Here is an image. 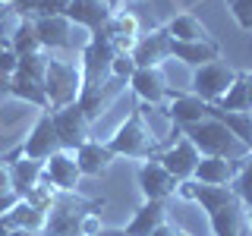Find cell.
<instances>
[{
	"mask_svg": "<svg viewBox=\"0 0 252 236\" xmlns=\"http://www.w3.org/2000/svg\"><path fill=\"white\" fill-rule=\"evenodd\" d=\"M177 192L183 199L195 202L208 214V224H211V233L215 236H240L243 202L236 199V192L230 186H202L195 179H186V183L177 186Z\"/></svg>",
	"mask_w": 252,
	"mask_h": 236,
	"instance_id": "cell-1",
	"label": "cell"
},
{
	"mask_svg": "<svg viewBox=\"0 0 252 236\" xmlns=\"http://www.w3.org/2000/svg\"><path fill=\"white\" fill-rule=\"evenodd\" d=\"M107 148L117 157H129V161H145V157H155L158 151V139L155 132L145 126V117H142V107H132L129 117L117 126V132L107 139Z\"/></svg>",
	"mask_w": 252,
	"mask_h": 236,
	"instance_id": "cell-2",
	"label": "cell"
},
{
	"mask_svg": "<svg viewBox=\"0 0 252 236\" xmlns=\"http://www.w3.org/2000/svg\"><path fill=\"white\" fill-rule=\"evenodd\" d=\"M117 57V44L110 41L104 29L92 31L85 47L79 51V73H82V94L94 91L110 79V63Z\"/></svg>",
	"mask_w": 252,
	"mask_h": 236,
	"instance_id": "cell-3",
	"label": "cell"
},
{
	"mask_svg": "<svg viewBox=\"0 0 252 236\" xmlns=\"http://www.w3.org/2000/svg\"><path fill=\"white\" fill-rule=\"evenodd\" d=\"M44 94L47 107L60 110L79 101L82 94V73H79V60H63L57 54H47V73H44Z\"/></svg>",
	"mask_w": 252,
	"mask_h": 236,
	"instance_id": "cell-4",
	"label": "cell"
},
{
	"mask_svg": "<svg viewBox=\"0 0 252 236\" xmlns=\"http://www.w3.org/2000/svg\"><path fill=\"white\" fill-rule=\"evenodd\" d=\"M183 136L199 148L202 157H233L236 151H246V148L233 139V132L227 129L224 123L211 120V117H205V120L195 123V126H186Z\"/></svg>",
	"mask_w": 252,
	"mask_h": 236,
	"instance_id": "cell-5",
	"label": "cell"
},
{
	"mask_svg": "<svg viewBox=\"0 0 252 236\" xmlns=\"http://www.w3.org/2000/svg\"><path fill=\"white\" fill-rule=\"evenodd\" d=\"M104 199H94V202H85L79 199L76 192H60L54 208L47 211V224H44V233L47 236H69V233H79V224L82 217L89 214L92 208H101Z\"/></svg>",
	"mask_w": 252,
	"mask_h": 236,
	"instance_id": "cell-6",
	"label": "cell"
},
{
	"mask_svg": "<svg viewBox=\"0 0 252 236\" xmlns=\"http://www.w3.org/2000/svg\"><path fill=\"white\" fill-rule=\"evenodd\" d=\"M63 151L60 148V139H57V129H54V120H51V110H41L38 114L35 126L29 129V136L19 142V145L10 151V157H29V161H47L51 154Z\"/></svg>",
	"mask_w": 252,
	"mask_h": 236,
	"instance_id": "cell-7",
	"label": "cell"
},
{
	"mask_svg": "<svg viewBox=\"0 0 252 236\" xmlns=\"http://www.w3.org/2000/svg\"><path fill=\"white\" fill-rule=\"evenodd\" d=\"M35 22V35L38 41H41L44 54H57V51H82V41H76V35L82 29H76L73 22L66 19V16H41V19H32Z\"/></svg>",
	"mask_w": 252,
	"mask_h": 236,
	"instance_id": "cell-8",
	"label": "cell"
},
{
	"mask_svg": "<svg viewBox=\"0 0 252 236\" xmlns=\"http://www.w3.org/2000/svg\"><path fill=\"white\" fill-rule=\"evenodd\" d=\"M173 136H177V139L158 154V161L164 164V170H167L177 183H186V179H192V173H195V167H199L202 154H199V148L183 136L180 126H173Z\"/></svg>",
	"mask_w": 252,
	"mask_h": 236,
	"instance_id": "cell-9",
	"label": "cell"
},
{
	"mask_svg": "<svg viewBox=\"0 0 252 236\" xmlns=\"http://www.w3.org/2000/svg\"><path fill=\"white\" fill-rule=\"evenodd\" d=\"M51 120H54V129H57V139H60V148L63 151H76L79 145L92 139V123L85 117V110L76 104L69 107H60V110H51Z\"/></svg>",
	"mask_w": 252,
	"mask_h": 236,
	"instance_id": "cell-10",
	"label": "cell"
},
{
	"mask_svg": "<svg viewBox=\"0 0 252 236\" xmlns=\"http://www.w3.org/2000/svg\"><path fill=\"white\" fill-rule=\"evenodd\" d=\"M233 79H236V69H230L220 60H211L205 66L192 69V94H199L205 104H218L233 85Z\"/></svg>",
	"mask_w": 252,
	"mask_h": 236,
	"instance_id": "cell-11",
	"label": "cell"
},
{
	"mask_svg": "<svg viewBox=\"0 0 252 236\" xmlns=\"http://www.w3.org/2000/svg\"><path fill=\"white\" fill-rule=\"evenodd\" d=\"M136 179H139V189H142V199L145 202H167L173 192H177V179L164 170V164L155 157H145L136 170Z\"/></svg>",
	"mask_w": 252,
	"mask_h": 236,
	"instance_id": "cell-12",
	"label": "cell"
},
{
	"mask_svg": "<svg viewBox=\"0 0 252 236\" xmlns=\"http://www.w3.org/2000/svg\"><path fill=\"white\" fill-rule=\"evenodd\" d=\"M170 41H173L170 31L164 26H155L152 31H142L129 54L139 69H152V66H161L164 60H170Z\"/></svg>",
	"mask_w": 252,
	"mask_h": 236,
	"instance_id": "cell-13",
	"label": "cell"
},
{
	"mask_svg": "<svg viewBox=\"0 0 252 236\" xmlns=\"http://www.w3.org/2000/svg\"><path fill=\"white\" fill-rule=\"evenodd\" d=\"M41 179L51 183L57 192H76L82 173H79V164H76L73 151H57V154L47 157L44 167H41Z\"/></svg>",
	"mask_w": 252,
	"mask_h": 236,
	"instance_id": "cell-14",
	"label": "cell"
},
{
	"mask_svg": "<svg viewBox=\"0 0 252 236\" xmlns=\"http://www.w3.org/2000/svg\"><path fill=\"white\" fill-rule=\"evenodd\" d=\"M129 88H132V94H136L139 101H145V104H158V107H164L173 98V91L167 88V79H164L161 66L136 69L132 79H129Z\"/></svg>",
	"mask_w": 252,
	"mask_h": 236,
	"instance_id": "cell-15",
	"label": "cell"
},
{
	"mask_svg": "<svg viewBox=\"0 0 252 236\" xmlns=\"http://www.w3.org/2000/svg\"><path fill=\"white\" fill-rule=\"evenodd\" d=\"M164 114H167V120L173 126H180V129H186V126H195L202 123L205 117H208V104L199 98V94H183V91H173V98L164 104Z\"/></svg>",
	"mask_w": 252,
	"mask_h": 236,
	"instance_id": "cell-16",
	"label": "cell"
},
{
	"mask_svg": "<svg viewBox=\"0 0 252 236\" xmlns=\"http://www.w3.org/2000/svg\"><path fill=\"white\" fill-rule=\"evenodd\" d=\"M73 157L79 164V173H82V177H92V179L104 177L110 170V164L117 161V154L107 148V142H98V139H89L85 145H79L73 151Z\"/></svg>",
	"mask_w": 252,
	"mask_h": 236,
	"instance_id": "cell-17",
	"label": "cell"
},
{
	"mask_svg": "<svg viewBox=\"0 0 252 236\" xmlns=\"http://www.w3.org/2000/svg\"><path fill=\"white\" fill-rule=\"evenodd\" d=\"M110 6L104 3V0H69V10H66V19L73 22L76 29H82V31H98V29H104L107 26V19H110Z\"/></svg>",
	"mask_w": 252,
	"mask_h": 236,
	"instance_id": "cell-18",
	"label": "cell"
},
{
	"mask_svg": "<svg viewBox=\"0 0 252 236\" xmlns=\"http://www.w3.org/2000/svg\"><path fill=\"white\" fill-rule=\"evenodd\" d=\"M104 31L110 35V41L117 44V51H132L142 35V26H139V16L132 10H114L107 19Z\"/></svg>",
	"mask_w": 252,
	"mask_h": 236,
	"instance_id": "cell-19",
	"label": "cell"
},
{
	"mask_svg": "<svg viewBox=\"0 0 252 236\" xmlns=\"http://www.w3.org/2000/svg\"><path fill=\"white\" fill-rule=\"evenodd\" d=\"M129 82H123V79H117V76H110L101 88H94V91H85V94H79V107L85 110V117H89V123H94L98 117H104L107 114V107L114 104V98L120 94L123 88Z\"/></svg>",
	"mask_w": 252,
	"mask_h": 236,
	"instance_id": "cell-20",
	"label": "cell"
},
{
	"mask_svg": "<svg viewBox=\"0 0 252 236\" xmlns=\"http://www.w3.org/2000/svg\"><path fill=\"white\" fill-rule=\"evenodd\" d=\"M170 57L199 69L211 60H220V47L218 41H170Z\"/></svg>",
	"mask_w": 252,
	"mask_h": 236,
	"instance_id": "cell-21",
	"label": "cell"
},
{
	"mask_svg": "<svg viewBox=\"0 0 252 236\" xmlns=\"http://www.w3.org/2000/svg\"><path fill=\"white\" fill-rule=\"evenodd\" d=\"M236 167L240 164L230 161V157H202L195 173H192V179L202 186H230L233 177H236Z\"/></svg>",
	"mask_w": 252,
	"mask_h": 236,
	"instance_id": "cell-22",
	"label": "cell"
},
{
	"mask_svg": "<svg viewBox=\"0 0 252 236\" xmlns=\"http://www.w3.org/2000/svg\"><path fill=\"white\" fill-rule=\"evenodd\" d=\"M208 117L218 123H224L233 132V139L240 142L246 151H252V110H220L218 104H208Z\"/></svg>",
	"mask_w": 252,
	"mask_h": 236,
	"instance_id": "cell-23",
	"label": "cell"
},
{
	"mask_svg": "<svg viewBox=\"0 0 252 236\" xmlns=\"http://www.w3.org/2000/svg\"><path fill=\"white\" fill-rule=\"evenodd\" d=\"M161 224H167V202H142L136 208V214L126 224L129 236H152V230H158Z\"/></svg>",
	"mask_w": 252,
	"mask_h": 236,
	"instance_id": "cell-24",
	"label": "cell"
},
{
	"mask_svg": "<svg viewBox=\"0 0 252 236\" xmlns=\"http://www.w3.org/2000/svg\"><path fill=\"white\" fill-rule=\"evenodd\" d=\"M164 29L170 31L173 41H211L208 29L202 26V19L195 13H177Z\"/></svg>",
	"mask_w": 252,
	"mask_h": 236,
	"instance_id": "cell-25",
	"label": "cell"
},
{
	"mask_svg": "<svg viewBox=\"0 0 252 236\" xmlns=\"http://www.w3.org/2000/svg\"><path fill=\"white\" fill-rule=\"evenodd\" d=\"M3 224L10 227V230H41V233H44L47 211L35 208V205H29L26 199H19V205H16L10 214H3Z\"/></svg>",
	"mask_w": 252,
	"mask_h": 236,
	"instance_id": "cell-26",
	"label": "cell"
},
{
	"mask_svg": "<svg viewBox=\"0 0 252 236\" xmlns=\"http://www.w3.org/2000/svg\"><path fill=\"white\" fill-rule=\"evenodd\" d=\"M3 161L10 164V173H13V189L19 195H26L32 186L41 179V167L44 164L41 161H29V157H10V154H3Z\"/></svg>",
	"mask_w": 252,
	"mask_h": 236,
	"instance_id": "cell-27",
	"label": "cell"
},
{
	"mask_svg": "<svg viewBox=\"0 0 252 236\" xmlns=\"http://www.w3.org/2000/svg\"><path fill=\"white\" fill-rule=\"evenodd\" d=\"M10 98L22 101V104H32L38 110H51L47 107V94H44V82H35V79L19 76V73H16L13 82H10Z\"/></svg>",
	"mask_w": 252,
	"mask_h": 236,
	"instance_id": "cell-28",
	"label": "cell"
},
{
	"mask_svg": "<svg viewBox=\"0 0 252 236\" xmlns=\"http://www.w3.org/2000/svg\"><path fill=\"white\" fill-rule=\"evenodd\" d=\"M13 47V54L16 57H29V54H41L44 47L41 41H38V35H35V22L32 19H16V26L10 31V41H6Z\"/></svg>",
	"mask_w": 252,
	"mask_h": 236,
	"instance_id": "cell-29",
	"label": "cell"
},
{
	"mask_svg": "<svg viewBox=\"0 0 252 236\" xmlns=\"http://www.w3.org/2000/svg\"><path fill=\"white\" fill-rule=\"evenodd\" d=\"M220 110H252L249 104V91H246V73H236L233 85L227 88V94L218 101Z\"/></svg>",
	"mask_w": 252,
	"mask_h": 236,
	"instance_id": "cell-30",
	"label": "cell"
},
{
	"mask_svg": "<svg viewBox=\"0 0 252 236\" xmlns=\"http://www.w3.org/2000/svg\"><path fill=\"white\" fill-rule=\"evenodd\" d=\"M230 189L236 192V199L246 205V208H252V154L240 157V167H236V177H233Z\"/></svg>",
	"mask_w": 252,
	"mask_h": 236,
	"instance_id": "cell-31",
	"label": "cell"
},
{
	"mask_svg": "<svg viewBox=\"0 0 252 236\" xmlns=\"http://www.w3.org/2000/svg\"><path fill=\"white\" fill-rule=\"evenodd\" d=\"M19 76H29L35 82H44V73H47V54H29V57H19Z\"/></svg>",
	"mask_w": 252,
	"mask_h": 236,
	"instance_id": "cell-32",
	"label": "cell"
},
{
	"mask_svg": "<svg viewBox=\"0 0 252 236\" xmlns=\"http://www.w3.org/2000/svg\"><path fill=\"white\" fill-rule=\"evenodd\" d=\"M136 69H139V66H136V60H132L129 51H117L114 63H110V76H117V79H123V82H129Z\"/></svg>",
	"mask_w": 252,
	"mask_h": 236,
	"instance_id": "cell-33",
	"label": "cell"
},
{
	"mask_svg": "<svg viewBox=\"0 0 252 236\" xmlns=\"http://www.w3.org/2000/svg\"><path fill=\"white\" fill-rule=\"evenodd\" d=\"M227 10L243 31H252V0H227Z\"/></svg>",
	"mask_w": 252,
	"mask_h": 236,
	"instance_id": "cell-34",
	"label": "cell"
},
{
	"mask_svg": "<svg viewBox=\"0 0 252 236\" xmlns=\"http://www.w3.org/2000/svg\"><path fill=\"white\" fill-rule=\"evenodd\" d=\"M16 69H19V57L13 54L10 44H0V76H16Z\"/></svg>",
	"mask_w": 252,
	"mask_h": 236,
	"instance_id": "cell-35",
	"label": "cell"
},
{
	"mask_svg": "<svg viewBox=\"0 0 252 236\" xmlns=\"http://www.w3.org/2000/svg\"><path fill=\"white\" fill-rule=\"evenodd\" d=\"M66 10H69V0H41L35 19H41V16H66Z\"/></svg>",
	"mask_w": 252,
	"mask_h": 236,
	"instance_id": "cell-36",
	"label": "cell"
},
{
	"mask_svg": "<svg viewBox=\"0 0 252 236\" xmlns=\"http://www.w3.org/2000/svg\"><path fill=\"white\" fill-rule=\"evenodd\" d=\"M38 3H41V0H13V3H10V13L16 16V19H35Z\"/></svg>",
	"mask_w": 252,
	"mask_h": 236,
	"instance_id": "cell-37",
	"label": "cell"
},
{
	"mask_svg": "<svg viewBox=\"0 0 252 236\" xmlns=\"http://www.w3.org/2000/svg\"><path fill=\"white\" fill-rule=\"evenodd\" d=\"M101 217H98V211H89V214L82 217V224H79V236H98L101 233Z\"/></svg>",
	"mask_w": 252,
	"mask_h": 236,
	"instance_id": "cell-38",
	"label": "cell"
},
{
	"mask_svg": "<svg viewBox=\"0 0 252 236\" xmlns=\"http://www.w3.org/2000/svg\"><path fill=\"white\" fill-rule=\"evenodd\" d=\"M19 199H22L19 192H0V217H3V214H10L16 205H19Z\"/></svg>",
	"mask_w": 252,
	"mask_h": 236,
	"instance_id": "cell-39",
	"label": "cell"
},
{
	"mask_svg": "<svg viewBox=\"0 0 252 236\" xmlns=\"http://www.w3.org/2000/svg\"><path fill=\"white\" fill-rule=\"evenodd\" d=\"M0 192H16L13 189V173H10V164L0 157Z\"/></svg>",
	"mask_w": 252,
	"mask_h": 236,
	"instance_id": "cell-40",
	"label": "cell"
},
{
	"mask_svg": "<svg viewBox=\"0 0 252 236\" xmlns=\"http://www.w3.org/2000/svg\"><path fill=\"white\" fill-rule=\"evenodd\" d=\"M10 82H13L10 76H0V104H3V101L10 98Z\"/></svg>",
	"mask_w": 252,
	"mask_h": 236,
	"instance_id": "cell-41",
	"label": "cell"
},
{
	"mask_svg": "<svg viewBox=\"0 0 252 236\" xmlns=\"http://www.w3.org/2000/svg\"><path fill=\"white\" fill-rule=\"evenodd\" d=\"M98 236H129V233H126V227H101Z\"/></svg>",
	"mask_w": 252,
	"mask_h": 236,
	"instance_id": "cell-42",
	"label": "cell"
},
{
	"mask_svg": "<svg viewBox=\"0 0 252 236\" xmlns=\"http://www.w3.org/2000/svg\"><path fill=\"white\" fill-rule=\"evenodd\" d=\"M177 233V227H170V224H161L158 230H152V236H173Z\"/></svg>",
	"mask_w": 252,
	"mask_h": 236,
	"instance_id": "cell-43",
	"label": "cell"
},
{
	"mask_svg": "<svg viewBox=\"0 0 252 236\" xmlns=\"http://www.w3.org/2000/svg\"><path fill=\"white\" fill-rule=\"evenodd\" d=\"M10 236H47L41 230H10Z\"/></svg>",
	"mask_w": 252,
	"mask_h": 236,
	"instance_id": "cell-44",
	"label": "cell"
},
{
	"mask_svg": "<svg viewBox=\"0 0 252 236\" xmlns=\"http://www.w3.org/2000/svg\"><path fill=\"white\" fill-rule=\"evenodd\" d=\"M6 13H10V3H6V0H0V22L6 19Z\"/></svg>",
	"mask_w": 252,
	"mask_h": 236,
	"instance_id": "cell-45",
	"label": "cell"
},
{
	"mask_svg": "<svg viewBox=\"0 0 252 236\" xmlns=\"http://www.w3.org/2000/svg\"><path fill=\"white\" fill-rule=\"evenodd\" d=\"M104 3H107V6H110V10H120V6H123V3H126V0H104Z\"/></svg>",
	"mask_w": 252,
	"mask_h": 236,
	"instance_id": "cell-46",
	"label": "cell"
},
{
	"mask_svg": "<svg viewBox=\"0 0 252 236\" xmlns=\"http://www.w3.org/2000/svg\"><path fill=\"white\" fill-rule=\"evenodd\" d=\"M246 91H249V104H252V73H246Z\"/></svg>",
	"mask_w": 252,
	"mask_h": 236,
	"instance_id": "cell-47",
	"label": "cell"
},
{
	"mask_svg": "<svg viewBox=\"0 0 252 236\" xmlns=\"http://www.w3.org/2000/svg\"><path fill=\"white\" fill-rule=\"evenodd\" d=\"M0 236H10V227L3 224V217H0Z\"/></svg>",
	"mask_w": 252,
	"mask_h": 236,
	"instance_id": "cell-48",
	"label": "cell"
},
{
	"mask_svg": "<svg viewBox=\"0 0 252 236\" xmlns=\"http://www.w3.org/2000/svg\"><path fill=\"white\" fill-rule=\"evenodd\" d=\"M246 224H249V230H252V208H246Z\"/></svg>",
	"mask_w": 252,
	"mask_h": 236,
	"instance_id": "cell-49",
	"label": "cell"
},
{
	"mask_svg": "<svg viewBox=\"0 0 252 236\" xmlns=\"http://www.w3.org/2000/svg\"><path fill=\"white\" fill-rule=\"evenodd\" d=\"M173 236H189V233H186V230H177V233H173Z\"/></svg>",
	"mask_w": 252,
	"mask_h": 236,
	"instance_id": "cell-50",
	"label": "cell"
},
{
	"mask_svg": "<svg viewBox=\"0 0 252 236\" xmlns=\"http://www.w3.org/2000/svg\"><path fill=\"white\" fill-rule=\"evenodd\" d=\"M69 236H79V233H69Z\"/></svg>",
	"mask_w": 252,
	"mask_h": 236,
	"instance_id": "cell-51",
	"label": "cell"
},
{
	"mask_svg": "<svg viewBox=\"0 0 252 236\" xmlns=\"http://www.w3.org/2000/svg\"><path fill=\"white\" fill-rule=\"evenodd\" d=\"M6 3H13V0H6Z\"/></svg>",
	"mask_w": 252,
	"mask_h": 236,
	"instance_id": "cell-52",
	"label": "cell"
}]
</instances>
